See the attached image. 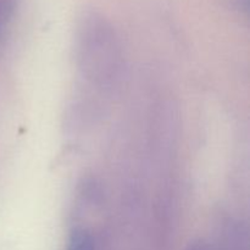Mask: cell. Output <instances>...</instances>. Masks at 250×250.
Listing matches in <instances>:
<instances>
[{
	"label": "cell",
	"instance_id": "obj_2",
	"mask_svg": "<svg viewBox=\"0 0 250 250\" xmlns=\"http://www.w3.org/2000/svg\"><path fill=\"white\" fill-rule=\"evenodd\" d=\"M189 250H207V247L203 244H194L193 247H190Z\"/></svg>",
	"mask_w": 250,
	"mask_h": 250
},
{
	"label": "cell",
	"instance_id": "obj_1",
	"mask_svg": "<svg viewBox=\"0 0 250 250\" xmlns=\"http://www.w3.org/2000/svg\"><path fill=\"white\" fill-rule=\"evenodd\" d=\"M66 250H97L92 234L83 229H76L68 237Z\"/></svg>",
	"mask_w": 250,
	"mask_h": 250
}]
</instances>
